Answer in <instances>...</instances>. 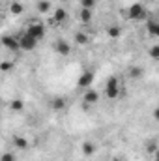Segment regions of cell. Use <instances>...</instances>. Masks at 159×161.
I'll return each instance as SVG.
<instances>
[{
  "label": "cell",
  "instance_id": "obj_5",
  "mask_svg": "<svg viewBox=\"0 0 159 161\" xmlns=\"http://www.w3.org/2000/svg\"><path fill=\"white\" fill-rule=\"evenodd\" d=\"M52 49H54V53L60 54V56H69V53H71V45L66 40H58L52 45Z\"/></svg>",
  "mask_w": 159,
  "mask_h": 161
},
{
  "label": "cell",
  "instance_id": "obj_13",
  "mask_svg": "<svg viewBox=\"0 0 159 161\" xmlns=\"http://www.w3.org/2000/svg\"><path fill=\"white\" fill-rule=\"evenodd\" d=\"M64 107H66L64 97H54V99L51 101V109H52V111H62Z\"/></svg>",
  "mask_w": 159,
  "mask_h": 161
},
{
  "label": "cell",
  "instance_id": "obj_23",
  "mask_svg": "<svg viewBox=\"0 0 159 161\" xmlns=\"http://www.w3.org/2000/svg\"><path fill=\"white\" fill-rule=\"evenodd\" d=\"M0 161H15V156H13L11 152H4V154L0 156Z\"/></svg>",
  "mask_w": 159,
  "mask_h": 161
},
{
  "label": "cell",
  "instance_id": "obj_11",
  "mask_svg": "<svg viewBox=\"0 0 159 161\" xmlns=\"http://www.w3.org/2000/svg\"><path fill=\"white\" fill-rule=\"evenodd\" d=\"M64 21H66V9H62V8L54 9V13H52V23H64Z\"/></svg>",
  "mask_w": 159,
  "mask_h": 161
},
{
  "label": "cell",
  "instance_id": "obj_8",
  "mask_svg": "<svg viewBox=\"0 0 159 161\" xmlns=\"http://www.w3.org/2000/svg\"><path fill=\"white\" fill-rule=\"evenodd\" d=\"M97 101H99V94H97L96 90H88V92L84 94L82 105H94V103H97Z\"/></svg>",
  "mask_w": 159,
  "mask_h": 161
},
{
  "label": "cell",
  "instance_id": "obj_14",
  "mask_svg": "<svg viewBox=\"0 0 159 161\" xmlns=\"http://www.w3.org/2000/svg\"><path fill=\"white\" fill-rule=\"evenodd\" d=\"M23 11H25V6H23L21 2H13V4L9 6V13H11V15H21Z\"/></svg>",
  "mask_w": 159,
  "mask_h": 161
},
{
  "label": "cell",
  "instance_id": "obj_1",
  "mask_svg": "<svg viewBox=\"0 0 159 161\" xmlns=\"http://www.w3.org/2000/svg\"><path fill=\"white\" fill-rule=\"evenodd\" d=\"M25 34H28L30 38H34L36 41H40L45 38V34H47V28H45V25L40 23V21H34V23H30L28 25V28H26V32Z\"/></svg>",
  "mask_w": 159,
  "mask_h": 161
},
{
  "label": "cell",
  "instance_id": "obj_3",
  "mask_svg": "<svg viewBox=\"0 0 159 161\" xmlns=\"http://www.w3.org/2000/svg\"><path fill=\"white\" fill-rule=\"evenodd\" d=\"M127 17H129L131 21H140V19H144V17H146V9H144V6L139 4V2L131 4L129 9H127Z\"/></svg>",
  "mask_w": 159,
  "mask_h": 161
},
{
  "label": "cell",
  "instance_id": "obj_16",
  "mask_svg": "<svg viewBox=\"0 0 159 161\" xmlns=\"http://www.w3.org/2000/svg\"><path fill=\"white\" fill-rule=\"evenodd\" d=\"M94 152H96V146H94L92 142H84V144H82V154H84V156L90 158V156H94Z\"/></svg>",
  "mask_w": 159,
  "mask_h": 161
},
{
  "label": "cell",
  "instance_id": "obj_12",
  "mask_svg": "<svg viewBox=\"0 0 159 161\" xmlns=\"http://www.w3.org/2000/svg\"><path fill=\"white\" fill-rule=\"evenodd\" d=\"M142 68H139V66H131L129 68V71H127V75H129V79H140L142 77Z\"/></svg>",
  "mask_w": 159,
  "mask_h": 161
},
{
  "label": "cell",
  "instance_id": "obj_17",
  "mask_svg": "<svg viewBox=\"0 0 159 161\" xmlns=\"http://www.w3.org/2000/svg\"><path fill=\"white\" fill-rule=\"evenodd\" d=\"M38 11H40V13L51 11V2H49V0H40V2H38Z\"/></svg>",
  "mask_w": 159,
  "mask_h": 161
},
{
  "label": "cell",
  "instance_id": "obj_7",
  "mask_svg": "<svg viewBox=\"0 0 159 161\" xmlns=\"http://www.w3.org/2000/svg\"><path fill=\"white\" fill-rule=\"evenodd\" d=\"M92 82H94V73H92V71H84V73H80V77L77 79V84H79L80 88H88Z\"/></svg>",
  "mask_w": 159,
  "mask_h": 161
},
{
  "label": "cell",
  "instance_id": "obj_21",
  "mask_svg": "<svg viewBox=\"0 0 159 161\" xmlns=\"http://www.w3.org/2000/svg\"><path fill=\"white\" fill-rule=\"evenodd\" d=\"M11 69H13V62H8V60L0 62V71H11Z\"/></svg>",
  "mask_w": 159,
  "mask_h": 161
},
{
  "label": "cell",
  "instance_id": "obj_24",
  "mask_svg": "<svg viewBox=\"0 0 159 161\" xmlns=\"http://www.w3.org/2000/svg\"><path fill=\"white\" fill-rule=\"evenodd\" d=\"M150 56H152V58H159V47L157 45H154V47L150 49Z\"/></svg>",
  "mask_w": 159,
  "mask_h": 161
},
{
  "label": "cell",
  "instance_id": "obj_15",
  "mask_svg": "<svg viewBox=\"0 0 159 161\" xmlns=\"http://www.w3.org/2000/svg\"><path fill=\"white\" fill-rule=\"evenodd\" d=\"M9 109H11L13 113H21V111L25 109V101H21V99H13V101L9 103Z\"/></svg>",
  "mask_w": 159,
  "mask_h": 161
},
{
  "label": "cell",
  "instance_id": "obj_6",
  "mask_svg": "<svg viewBox=\"0 0 159 161\" xmlns=\"http://www.w3.org/2000/svg\"><path fill=\"white\" fill-rule=\"evenodd\" d=\"M0 43H2V47L8 49V51H13V53L19 51V40H17V36H2Z\"/></svg>",
  "mask_w": 159,
  "mask_h": 161
},
{
  "label": "cell",
  "instance_id": "obj_19",
  "mask_svg": "<svg viewBox=\"0 0 159 161\" xmlns=\"http://www.w3.org/2000/svg\"><path fill=\"white\" fill-rule=\"evenodd\" d=\"M107 34H109V38H112V40H116L122 36V28L120 26H111L109 30H107Z\"/></svg>",
  "mask_w": 159,
  "mask_h": 161
},
{
  "label": "cell",
  "instance_id": "obj_10",
  "mask_svg": "<svg viewBox=\"0 0 159 161\" xmlns=\"http://www.w3.org/2000/svg\"><path fill=\"white\" fill-rule=\"evenodd\" d=\"M13 144H15L19 150H26V148H28V141H26V137H21V135L13 137Z\"/></svg>",
  "mask_w": 159,
  "mask_h": 161
},
{
  "label": "cell",
  "instance_id": "obj_4",
  "mask_svg": "<svg viewBox=\"0 0 159 161\" xmlns=\"http://www.w3.org/2000/svg\"><path fill=\"white\" fill-rule=\"evenodd\" d=\"M17 40H19V49H23V51H34L36 45H38V41L34 40V38H30L28 34H23Z\"/></svg>",
  "mask_w": 159,
  "mask_h": 161
},
{
  "label": "cell",
  "instance_id": "obj_20",
  "mask_svg": "<svg viewBox=\"0 0 159 161\" xmlns=\"http://www.w3.org/2000/svg\"><path fill=\"white\" fill-rule=\"evenodd\" d=\"M75 41H77L79 45H86V43H88V36L82 34V32H77V34H75Z\"/></svg>",
  "mask_w": 159,
  "mask_h": 161
},
{
  "label": "cell",
  "instance_id": "obj_18",
  "mask_svg": "<svg viewBox=\"0 0 159 161\" xmlns=\"http://www.w3.org/2000/svg\"><path fill=\"white\" fill-rule=\"evenodd\" d=\"M80 21H82V23H90V21H92V9L82 8V9H80Z\"/></svg>",
  "mask_w": 159,
  "mask_h": 161
},
{
  "label": "cell",
  "instance_id": "obj_22",
  "mask_svg": "<svg viewBox=\"0 0 159 161\" xmlns=\"http://www.w3.org/2000/svg\"><path fill=\"white\" fill-rule=\"evenodd\" d=\"M80 6L86 8V9H92L96 6V0H80Z\"/></svg>",
  "mask_w": 159,
  "mask_h": 161
},
{
  "label": "cell",
  "instance_id": "obj_25",
  "mask_svg": "<svg viewBox=\"0 0 159 161\" xmlns=\"http://www.w3.org/2000/svg\"><path fill=\"white\" fill-rule=\"evenodd\" d=\"M58 2H68V0H58Z\"/></svg>",
  "mask_w": 159,
  "mask_h": 161
},
{
  "label": "cell",
  "instance_id": "obj_2",
  "mask_svg": "<svg viewBox=\"0 0 159 161\" xmlns=\"http://www.w3.org/2000/svg\"><path fill=\"white\" fill-rule=\"evenodd\" d=\"M105 96L109 99H116L120 96V80L116 77H109L107 84H105Z\"/></svg>",
  "mask_w": 159,
  "mask_h": 161
},
{
  "label": "cell",
  "instance_id": "obj_9",
  "mask_svg": "<svg viewBox=\"0 0 159 161\" xmlns=\"http://www.w3.org/2000/svg\"><path fill=\"white\" fill-rule=\"evenodd\" d=\"M146 30H148V34L150 36H159V25H157V21L156 19H150L148 23H146Z\"/></svg>",
  "mask_w": 159,
  "mask_h": 161
}]
</instances>
